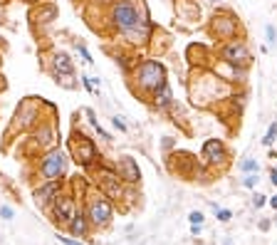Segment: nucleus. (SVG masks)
Returning a JSON list of instances; mask_svg holds the SVG:
<instances>
[{"instance_id":"4468645a","label":"nucleus","mask_w":277,"mask_h":245,"mask_svg":"<svg viewBox=\"0 0 277 245\" xmlns=\"http://www.w3.org/2000/svg\"><path fill=\"white\" fill-rule=\"evenodd\" d=\"M70 233H72L75 238H84V235L89 233V218H87L84 213H77V215L70 220Z\"/></svg>"},{"instance_id":"cd10ccee","label":"nucleus","mask_w":277,"mask_h":245,"mask_svg":"<svg viewBox=\"0 0 277 245\" xmlns=\"http://www.w3.org/2000/svg\"><path fill=\"white\" fill-rule=\"evenodd\" d=\"M267 203H270V205H272V208L277 210V196H272V198H267Z\"/></svg>"},{"instance_id":"ddd939ff","label":"nucleus","mask_w":277,"mask_h":245,"mask_svg":"<svg viewBox=\"0 0 277 245\" xmlns=\"http://www.w3.org/2000/svg\"><path fill=\"white\" fill-rule=\"evenodd\" d=\"M57 191H60V181H47L45 186H40L35 191V203L38 205H47L50 201H55Z\"/></svg>"},{"instance_id":"f3484780","label":"nucleus","mask_w":277,"mask_h":245,"mask_svg":"<svg viewBox=\"0 0 277 245\" xmlns=\"http://www.w3.org/2000/svg\"><path fill=\"white\" fill-rule=\"evenodd\" d=\"M275 139H277V122H272V124L267 126V131H265V136H262V146H272Z\"/></svg>"},{"instance_id":"bb28decb","label":"nucleus","mask_w":277,"mask_h":245,"mask_svg":"<svg viewBox=\"0 0 277 245\" xmlns=\"http://www.w3.org/2000/svg\"><path fill=\"white\" fill-rule=\"evenodd\" d=\"M60 243H62V245H82V243H77V240H70V238H60Z\"/></svg>"},{"instance_id":"2eb2a0df","label":"nucleus","mask_w":277,"mask_h":245,"mask_svg":"<svg viewBox=\"0 0 277 245\" xmlns=\"http://www.w3.org/2000/svg\"><path fill=\"white\" fill-rule=\"evenodd\" d=\"M55 70H57L60 75H72V72H75V67H72V62H70V57H67L65 52H57V55H55Z\"/></svg>"},{"instance_id":"5701e85b","label":"nucleus","mask_w":277,"mask_h":245,"mask_svg":"<svg viewBox=\"0 0 277 245\" xmlns=\"http://www.w3.org/2000/svg\"><path fill=\"white\" fill-rule=\"evenodd\" d=\"M77 50H79V55H82V60H84L87 65H92V62H94V60H92V55L87 52V47H84V45H77Z\"/></svg>"},{"instance_id":"f257e3e1","label":"nucleus","mask_w":277,"mask_h":245,"mask_svg":"<svg viewBox=\"0 0 277 245\" xmlns=\"http://www.w3.org/2000/svg\"><path fill=\"white\" fill-rule=\"evenodd\" d=\"M114 28L121 33V35H129L136 25L146 23L149 15H146V8L144 3L139 0V5L134 3V0H117V3L112 5V13H109Z\"/></svg>"},{"instance_id":"6e6552de","label":"nucleus","mask_w":277,"mask_h":245,"mask_svg":"<svg viewBox=\"0 0 277 245\" xmlns=\"http://www.w3.org/2000/svg\"><path fill=\"white\" fill-rule=\"evenodd\" d=\"M40 173L47 178V181H60V176L65 173V154L60 149H52L42 163H40Z\"/></svg>"},{"instance_id":"b1692460","label":"nucleus","mask_w":277,"mask_h":245,"mask_svg":"<svg viewBox=\"0 0 277 245\" xmlns=\"http://www.w3.org/2000/svg\"><path fill=\"white\" fill-rule=\"evenodd\" d=\"M0 215H3L5 220H10L13 218V208L10 205H3V208H0Z\"/></svg>"},{"instance_id":"a211bd4d","label":"nucleus","mask_w":277,"mask_h":245,"mask_svg":"<svg viewBox=\"0 0 277 245\" xmlns=\"http://www.w3.org/2000/svg\"><path fill=\"white\" fill-rule=\"evenodd\" d=\"M265 38H267L270 45H277V30H275V25H267L265 28Z\"/></svg>"},{"instance_id":"4be33fe9","label":"nucleus","mask_w":277,"mask_h":245,"mask_svg":"<svg viewBox=\"0 0 277 245\" xmlns=\"http://www.w3.org/2000/svg\"><path fill=\"white\" fill-rule=\"evenodd\" d=\"M265 203H267V196H262V193H255V196H252V205H255V208H262Z\"/></svg>"},{"instance_id":"2f4dec72","label":"nucleus","mask_w":277,"mask_h":245,"mask_svg":"<svg viewBox=\"0 0 277 245\" xmlns=\"http://www.w3.org/2000/svg\"><path fill=\"white\" fill-rule=\"evenodd\" d=\"M275 168H277V166H275Z\"/></svg>"},{"instance_id":"9b49d317","label":"nucleus","mask_w":277,"mask_h":245,"mask_svg":"<svg viewBox=\"0 0 277 245\" xmlns=\"http://www.w3.org/2000/svg\"><path fill=\"white\" fill-rule=\"evenodd\" d=\"M99 188L107 198H121V178L112 171H99Z\"/></svg>"},{"instance_id":"c756f323","label":"nucleus","mask_w":277,"mask_h":245,"mask_svg":"<svg viewBox=\"0 0 277 245\" xmlns=\"http://www.w3.org/2000/svg\"><path fill=\"white\" fill-rule=\"evenodd\" d=\"M225 245H233V243H230V240H228V243H225Z\"/></svg>"},{"instance_id":"393cba45","label":"nucleus","mask_w":277,"mask_h":245,"mask_svg":"<svg viewBox=\"0 0 277 245\" xmlns=\"http://www.w3.org/2000/svg\"><path fill=\"white\" fill-rule=\"evenodd\" d=\"M112 124H114V126H117L119 131H126V124L121 122V117H114V119H112Z\"/></svg>"},{"instance_id":"aec40b11","label":"nucleus","mask_w":277,"mask_h":245,"mask_svg":"<svg viewBox=\"0 0 277 245\" xmlns=\"http://www.w3.org/2000/svg\"><path fill=\"white\" fill-rule=\"evenodd\" d=\"M188 220H191V225H203V213L200 210H191L188 213Z\"/></svg>"},{"instance_id":"c85d7f7f","label":"nucleus","mask_w":277,"mask_h":245,"mask_svg":"<svg viewBox=\"0 0 277 245\" xmlns=\"http://www.w3.org/2000/svg\"><path fill=\"white\" fill-rule=\"evenodd\" d=\"M208 3H213V5H215V3H220V0H208Z\"/></svg>"},{"instance_id":"20e7f679","label":"nucleus","mask_w":277,"mask_h":245,"mask_svg":"<svg viewBox=\"0 0 277 245\" xmlns=\"http://www.w3.org/2000/svg\"><path fill=\"white\" fill-rule=\"evenodd\" d=\"M240 33V20L230 13V10H218L210 23H208V35L218 42H228V40H235Z\"/></svg>"},{"instance_id":"dca6fc26","label":"nucleus","mask_w":277,"mask_h":245,"mask_svg":"<svg viewBox=\"0 0 277 245\" xmlns=\"http://www.w3.org/2000/svg\"><path fill=\"white\" fill-rule=\"evenodd\" d=\"M237 168H240L242 173H257V171H260V163H257L255 159H245V161L237 163Z\"/></svg>"},{"instance_id":"a878e982","label":"nucleus","mask_w":277,"mask_h":245,"mask_svg":"<svg viewBox=\"0 0 277 245\" xmlns=\"http://www.w3.org/2000/svg\"><path fill=\"white\" fill-rule=\"evenodd\" d=\"M270 183L277 188V168H272V171H270Z\"/></svg>"},{"instance_id":"7c9ffc66","label":"nucleus","mask_w":277,"mask_h":245,"mask_svg":"<svg viewBox=\"0 0 277 245\" xmlns=\"http://www.w3.org/2000/svg\"><path fill=\"white\" fill-rule=\"evenodd\" d=\"M30 3H33V0H30Z\"/></svg>"},{"instance_id":"39448f33","label":"nucleus","mask_w":277,"mask_h":245,"mask_svg":"<svg viewBox=\"0 0 277 245\" xmlns=\"http://www.w3.org/2000/svg\"><path fill=\"white\" fill-rule=\"evenodd\" d=\"M70 154H72V159H75L79 166H89V163H94V159H97V146H94L84 134H75L72 141H70Z\"/></svg>"},{"instance_id":"1a4fd4ad","label":"nucleus","mask_w":277,"mask_h":245,"mask_svg":"<svg viewBox=\"0 0 277 245\" xmlns=\"http://www.w3.org/2000/svg\"><path fill=\"white\" fill-rule=\"evenodd\" d=\"M117 176L121 178V183H129V186L139 183V181H141L139 163H136L131 156H121V159L117 161Z\"/></svg>"},{"instance_id":"6ab92c4d","label":"nucleus","mask_w":277,"mask_h":245,"mask_svg":"<svg viewBox=\"0 0 277 245\" xmlns=\"http://www.w3.org/2000/svg\"><path fill=\"white\" fill-rule=\"evenodd\" d=\"M257 181H260V178H257V173H247V176L242 178V186H245V188H255V186H257Z\"/></svg>"},{"instance_id":"9d476101","label":"nucleus","mask_w":277,"mask_h":245,"mask_svg":"<svg viewBox=\"0 0 277 245\" xmlns=\"http://www.w3.org/2000/svg\"><path fill=\"white\" fill-rule=\"evenodd\" d=\"M52 215H55V220L57 223H67L70 225V220L77 215V210H75V198H70V196H55V205H52Z\"/></svg>"},{"instance_id":"412c9836","label":"nucleus","mask_w":277,"mask_h":245,"mask_svg":"<svg viewBox=\"0 0 277 245\" xmlns=\"http://www.w3.org/2000/svg\"><path fill=\"white\" fill-rule=\"evenodd\" d=\"M215 215H218V220H220V223H228V220L233 218V213H230L228 208H218V210H215Z\"/></svg>"},{"instance_id":"f03ea898","label":"nucleus","mask_w":277,"mask_h":245,"mask_svg":"<svg viewBox=\"0 0 277 245\" xmlns=\"http://www.w3.org/2000/svg\"><path fill=\"white\" fill-rule=\"evenodd\" d=\"M134 80H136L141 92L154 94L163 82H168V72L158 60H144V62H139L134 67Z\"/></svg>"},{"instance_id":"423d86ee","label":"nucleus","mask_w":277,"mask_h":245,"mask_svg":"<svg viewBox=\"0 0 277 245\" xmlns=\"http://www.w3.org/2000/svg\"><path fill=\"white\" fill-rule=\"evenodd\" d=\"M112 215H114V208H112V201H109L107 196H97V198H92V201H89L87 218H89L94 225H99V228L109 225Z\"/></svg>"},{"instance_id":"7ed1b4c3","label":"nucleus","mask_w":277,"mask_h":245,"mask_svg":"<svg viewBox=\"0 0 277 245\" xmlns=\"http://www.w3.org/2000/svg\"><path fill=\"white\" fill-rule=\"evenodd\" d=\"M218 57H220L228 67H233V70H245V72H247V67L252 65V52H250L247 42L240 40V38L228 40V42H220Z\"/></svg>"},{"instance_id":"f8f14e48","label":"nucleus","mask_w":277,"mask_h":245,"mask_svg":"<svg viewBox=\"0 0 277 245\" xmlns=\"http://www.w3.org/2000/svg\"><path fill=\"white\" fill-rule=\"evenodd\" d=\"M151 99H154V107H156V109H168V107L173 104V89H171V82H163V84L151 94Z\"/></svg>"},{"instance_id":"0eeeda50","label":"nucleus","mask_w":277,"mask_h":245,"mask_svg":"<svg viewBox=\"0 0 277 245\" xmlns=\"http://www.w3.org/2000/svg\"><path fill=\"white\" fill-rule=\"evenodd\" d=\"M200 154H203V159H205L208 166H223V163H228V159H230L228 146H225L223 139H205Z\"/></svg>"}]
</instances>
